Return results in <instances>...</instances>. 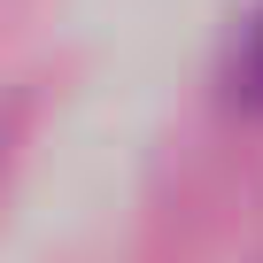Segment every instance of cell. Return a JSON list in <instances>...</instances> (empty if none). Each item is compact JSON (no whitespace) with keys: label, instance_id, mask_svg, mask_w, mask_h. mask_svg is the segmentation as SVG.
Listing matches in <instances>:
<instances>
[{"label":"cell","instance_id":"cell-1","mask_svg":"<svg viewBox=\"0 0 263 263\" xmlns=\"http://www.w3.org/2000/svg\"><path fill=\"white\" fill-rule=\"evenodd\" d=\"M224 85H232V101H240V108H255V116H263V0H255V8L240 16V31H232Z\"/></svg>","mask_w":263,"mask_h":263}]
</instances>
